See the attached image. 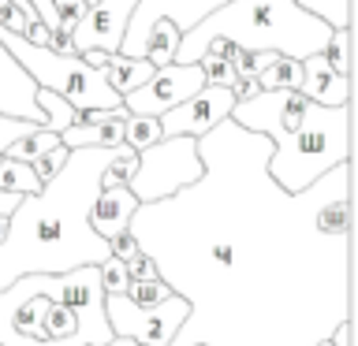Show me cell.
Returning a JSON list of instances; mask_svg holds the SVG:
<instances>
[{
  "label": "cell",
  "instance_id": "cell-30",
  "mask_svg": "<svg viewBox=\"0 0 358 346\" xmlns=\"http://www.w3.org/2000/svg\"><path fill=\"white\" fill-rule=\"evenodd\" d=\"M108 253H112V257H120V261L127 264L131 257H138L142 250H138V242H134V234H131V231H120V234H112V239H108Z\"/></svg>",
  "mask_w": 358,
  "mask_h": 346
},
{
  "label": "cell",
  "instance_id": "cell-20",
  "mask_svg": "<svg viewBox=\"0 0 358 346\" xmlns=\"http://www.w3.org/2000/svg\"><path fill=\"white\" fill-rule=\"evenodd\" d=\"M34 100H38V108L45 112V127L49 130H67L75 123V105L60 93H52V89H34Z\"/></svg>",
  "mask_w": 358,
  "mask_h": 346
},
{
  "label": "cell",
  "instance_id": "cell-31",
  "mask_svg": "<svg viewBox=\"0 0 358 346\" xmlns=\"http://www.w3.org/2000/svg\"><path fill=\"white\" fill-rule=\"evenodd\" d=\"M127 276L131 279H157V264L145 253H138V257H131V261H127Z\"/></svg>",
  "mask_w": 358,
  "mask_h": 346
},
{
  "label": "cell",
  "instance_id": "cell-34",
  "mask_svg": "<svg viewBox=\"0 0 358 346\" xmlns=\"http://www.w3.org/2000/svg\"><path fill=\"white\" fill-rule=\"evenodd\" d=\"M4 231H8V216H0V239H4Z\"/></svg>",
  "mask_w": 358,
  "mask_h": 346
},
{
  "label": "cell",
  "instance_id": "cell-13",
  "mask_svg": "<svg viewBox=\"0 0 358 346\" xmlns=\"http://www.w3.org/2000/svg\"><path fill=\"white\" fill-rule=\"evenodd\" d=\"M299 93L317 100V105H351V78L347 75H336L329 60L321 52H313L302 60V82H299Z\"/></svg>",
  "mask_w": 358,
  "mask_h": 346
},
{
  "label": "cell",
  "instance_id": "cell-15",
  "mask_svg": "<svg viewBox=\"0 0 358 346\" xmlns=\"http://www.w3.org/2000/svg\"><path fill=\"white\" fill-rule=\"evenodd\" d=\"M101 75L108 78V86L116 89V93H131V89H138L150 82V75L157 71V67L150 60H138V56H123V52H105V60H101L97 67Z\"/></svg>",
  "mask_w": 358,
  "mask_h": 346
},
{
  "label": "cell",
  "instance_id": "cell-3",
  "mask_svg": "<svg viewBox=\"0 0 358 346\" xmlns=\"http://www.w3.org/2000/svg\"><path fill=\"white\" fill-rule=\"evenodd\" d=\"M231 119L273 142L265 167L291 194L351 160V105L329 108L299 89H257L254 97L235 100Z\"/></svg>",
  "mask_w": 358,
  "mask_h": 346
},
{
  "label": "cell",
  "instance_id": "cell-10",
  "mask_svg": "<svg viewBox=\"0 0 358 346\" xmlns=\"http://www.w3.org/2000/svg\"><path fill=\"white\" fill-rule=\"evenodd\" d=\"M235 108V93L228 86H201L194 97L179 100L176 108H168L161 119V134L164 138H176V134H190V138H198V134L213 130L220 119H228Z\"/></svg>",
  "mask_w": 358,
  "mask_h": 346
},
{
  "label": "cell",
  "instance_id": "cell-33",
  "mask_svg": "<svg viewBox=\"0 0 358 346\" xmlns=\"http://www.w3.org/2000/svg\"><path fill=\"white\" fill-rule=\"evenodd\" d=\"M19 194H8V190H0V216H11L15 212V205H19Z\"/></svg>",
  "mask_w": 358,
  "mask_h": 346
},
{
  "label": "cell",
  "instance_id": "cell-16",
  "mask_svg": "<svg viewBox=\"0 0 358 346\" xmlns=\"http://www.w3.org/2000/svg\"><path fill=\"white\" fill-rule=\"evenodd\" d=\"M123 119H101V123H71L67 130H60V142L67 149H78V145H120L123 142Z\"/></svg>",
  "mask_w": 358,
  "mask_h": 346
},
{
  "label": "cell",
  "instance_id": "cell-22",
  "mask_svg": "<svg viewBox=\"0 0 358 346\" xmlns=\"http://www.w3.org/2000/svg\"><path fill=\"white\" fill-rule=\"evenodd\" d=\"M295 4L310 15H317L321 22H329L332 30L351 27V0H295Z\"/></svg>",
  "mask_w": 358,
  "mask_h": 346
},
{
  "label": "cell",
  "instance_id": "cell-9",
  "mask_svg": "<svg viewBox=\"0 0 358 346\" xmlns=\"http://www.w3.org/2000/svg\"><path fill=\"white\" fill-rule=\"evenodd\" d=\"M220 4H228V0H134V11L127 19V30H123L120 52L142 60V41H145V33H150V27L157 19H168L179 33H187V30H194L209 11H217Z\"/></svg>",
  "mask_w": 358,
  "mask_h": 346
},
{
  "label": "cell",
  "instance_id": "cell-21",
  "mask_svg": "<svg viewBox=\"0 0 358 346\" xmlns=\"http://www.w3.org/2000/svg\"><path fill=\"white\" fill-rule=\"evenodd\" d=\"M164 134H161V119L157 116H131L127 112V119H123V142L131 145L134 153L145 149V145H153V142H161Z\"/></svg>",
  "mask_w": 358,
  "mask_h": 346
},
{
  "label": "cell",
  "instance_id": "cell-23",
  "mask_svg": "<svg viewBox=\"0 0 358 346\" xmlns=\"http://www.w3.org/2000/svg\"><path fill=\"white\" fill-rule=\"evenodd\" d=\"M321 56L329 60V67L336 75L351 78V33L347 30H332L329 41H324V49H321Z\"/></svg>",
  "mask_w": 358,
  "mask_h": 346
},
{
  "label": "cell",
  "instance_id": "cell-27",
  "mask_svg": "<svg viewBox=\"0 0 358 346\" xmlns=\"http://www.w3.org/2000/svg\"><path fill=\"white\" fill-rule=\"evenodd\" d=\"M67 153H71V149H67V145L60 142V145H52V149H45V153H38V156H34V160H30V167L38 172V179L45 183V179H52V175L64 167Z\"/></svg>",
  "mask_w": 358,
  "mask_h": 346
},
{
  "label": "cell",
  "instance_id": "cell-35",
  "mask_svg": "<svg viewBox=\"0 0 358 346\" xmlns=\"http://www.w3.org/2000/svg\"><path fill=\"white\" fill-rule=\"evenodd\" d=\"M313 346H336L332 339H317V343H313Z\"/></svg>",
  "mask_w": 358,
  "mask_h": 346
},
{
  "label": "cell",
  "instance_id": "cell-24",
  "mask_svg": "<svg viewBox=\"0 0 358 346\" xmlns=\"http://www.w3.org/2000/svg\"><path fill=\"white\" fill-rule=\"evenodd\" d=\"M123 294H127V298L134 301V306L150 309V306H161V301H164L168 294H172V290H168V283H164L161 276H157V279H131Z\"/></svg>",
  "mask_w": 358,
  "mask_h": 346
},
{
  "label": "cell",
  "instance_id": "cell-6",
  "mask_svg": "<svg viewBox=\"0 0 358 346\" xmlns=\"http://www.w3.org/2000/svg\"><path fill=\"white\" fill-rule=\"evenodd\" d=\"M201 179V156H198V138L190 134H176V138H161L153 145L138 149V167L127 179V190L145 201L172 197L176 190H183Z\"/></svg>",
  "mask_w": 358,
  "mask_h": 346
},
{
  "label": "cell",
  "instance_id": "cell-32",
  "mask_svg": "<svg viewBox=\"0 0 358 346\" xmlns=\"http://www.w3.org/2000/svg\"><path fill=\"white\" fill-rule=\"evenodd\" d=\"M257 89H262V86H257V78H250V75H239V78L231 82V93H235V100H246V97H254Z\"/></svg>",
  "mask_w": 358,
  "mask_h": 346
},
{
  "label": "cell",
  "instance_id": "cell-14",
  "mask_svg": "<svg viewBox=\"0 0 358 346\" xmlns=\"http://www.w3.org/2000/svg\"><path fill=\"white\" fill-rule=\"evenodd\" d=\"M134 209H138V197H134L127 186H101L94 205H90V227L108 242L112 234L127 231Z\"/></svg>",
  "mask_w": 358,
  "mask_h": 346
},
{
  "label": "cell",
  "instance_id": "cell-28",
  "mask_svg": "<svg viewBox=\"0 0 358 346\" xmlns=\"http://www.w3.org/2000/svg\"><path fill=\"white\" fill-rule=\"evenodd\" d=\"M34 127H38L34 119H15V116H4V112H0V156H4V149H8L11 142L27 138Z\"/></svg>",
  "mask_w": 358,
  "mask_h": 346
},
{
  "label": "cell",
  "instance_id": "cell-18",
  "mask_svg": "<svg viewBox=\"0 0 358 346\" xmlns=\"http://www.w3.org/2000/svg\"><path fill=\"white\" fill-rule=\"evenodd\" d=\"M41 179L38 172L27 164V160H11V156H0V190H8V194H41Z\"/></svg>",
  "mask_w": 358,
  "mask_h": 346
},
{
  "label": "cell",
  "instance_id": "cell-26",
  "mask_svg": "<svg viewBox=\"0 0 358 346\" xmlns=\"http://www.w3.org/2000/svg\"><path fill=\"white\" fill-rule=\"evenodd\" d=\"M198 63H201V71H206V86H228L231 89V82L239 78V75H235V67L224 60V56H217V52H206Z\"/></svg>",
  "mask_w": 358,
  "mask_h": 346
},
{
  "label": "cell",
  "instance_id": "cell-7",
  "mask_svg": "<svg viewBox=\"0 0 358 346\" xmlns=\"http://www.w3.org/2000/svg\"><path fill=\"white\" fill-rule=\"evenodd\" d=\"M190 306L179 294H168L161 306H134L127 294H105V317L112 324V335L134 339L138 346H168L179 324L187 320Z\"/></svg>",
  "mask_w": 358,
  "mask_h": 346
},
{
  "label": "cell",
  "instance_id": "cell-25",
  "mask_svg": "<svg viewBox=\"0 0 358 346\" xmlns=\"http://www.w3.org/2000/svg\"><path fill=\"white\" fill-rule=\"evenodd\" d=\"M97 276H101V290H105V294H123V290H127V283H131L127 264H123L120 257H112V253L97 264Z\"/></svg>",
  "mask_w": 358,
  "mask_h": 346
},
{
  "label": "cell",
  "instance_id": "cell-12",
  "mask_svg": "<svg viewBox=\"0 0 358 346\" xmlns=\"http://www.w3.org/2000/svg\"><path fill=\"white\" fill-rule=\"evenodd\" d=\"M34 78L11 60V52L0 45V112L15 119H34L38 127H45V112L34 100Z\"/></svg>",
  "mask_w": 358,
  "mask_h": 346
},
{
  "label": "cell",
  "instance_id": "cell-5",
  "mask_svg": "<svg viewBox=\"0 0 358 346\" xmlns=\"http://www.w3.org/2000/svg\"><path fill=\"white\" fill-rule=\"evenodd\" d=\"M329 33V22L302 11L295 0H228L179 38L176 63H198L213 38L235 41L250 52H280L291 60H306L324 49Z\"/></svg>",
  "mask_w": 358,
  "mask_h": 346
},
{
  "label": "cell",
  "instance_id": "cell-8",
  "mask_svg": "<svg viewBox=\"0 0 358 346\" xmlns=\"http://www.w3.org/2000/svg\"><path fill=\"white\" fill-rule=\"evenodd\" d=\"M206 86V71L201 63H164L150 75V82L123 93V108L131 116H164L179 100L194 97Z\"/></svg>",
  "mask_w": 358,
  "mask_h": 346
},
{
  "label": "cell",
  "instance_id": "cell-4",
  "mask_svg": "<svg viewBox=\"0 0 358 346\" xmlns=\"http://www.w3.org/2000/svg\"><path fill=\"white\" fill-rule=\"evenodd\" d=\"M112 339L97 264L19 276L0 290V346H105Z\"/></svg>",
  "mask_w": 358,
  "mask_h": 346
},
{
  "label": "cell",
  "instance_id": "cell-29",
  "mask_svg": "<svg viewBox=\"0 0 358 346\" xmlns=\"http://www.w3.org/2000/svg\"><path fill=\"white\" fill-rule=\"evenodd\" d=\"M52 4H56V19H60L56 30H67V33H71V27L83 19V11L90 8L86 0H52Z\"/></svg>",
  "mask_w": 358,
  "mask_h": 346
},
{
  "label": "cell",
  "instance_id": "cell-11",
  "mask_svg": "<svg viewBox=\"0 0 358 346\" xmlns=\"http://www.w3.org/2000/svg\"><path fill=\"white\" fill-rule=\"evenodd\" d=\"M134 11V0H97L83 11V19L71 27V49L83 56L90 49L101 52H120L123 30Z\"/></svg>",
  "mask_w": 358,
  "mask_h": 346
},
{
  "label": "cell",
  "instance_id": "cell-2",
  "mask_svg": "<svg viewBox=\"0 0 358 346\" xmlns=\"http://www.w3.org/2000/svg\"><path fill=\"white\" fill-rule=\"evenodd\" d=\"M120 145H78L60 172L45 179L41 194L19 201L0 239V290L19 276H56L105 261L108 242L90 227V205Z\"/></svg>",
  "mask_w": 358,
  "mask_h": 346
},
{
  "label": "cell",
  "instance_id": "cell-19",
  "mask_svg": "<svg viewBox=\"0 0 358 346\" xmlns=\"http://www.w3.org/2000/svg\"><path fill=\"white\" fill-rule=\"evenodd\" d=\"M299 82H302V60H291V56H276L265 71H257L262 89H299Z\"/></svg>",
  "mask_w": 358,
  "mask_h": 346
},
{
  "label": "cell",
  "instance_id": "cell-1",
  "mask_svg": "<svg viewBox=\"0 0 358 346\" xmlns=\"http://www.w3.org/2000/svg\"><path fill=\"white\" fill-rule=\"evenodd\" d=\"M268 153L228 116L198 134V183L134 209L127 231L190 306L168 346H313L351 320V160L291 194Z\"/></svg>",
  "mask_w": 358,
  "mask_h": 346
},
{
  "label": "cell",
  "instance_id": "cell-17",
  "mask_svg": "<svg viewBox=\"0 0 358 346\" xmlns=\"http://www.w3.org/2000/svg\"><path fill=\"white\" fill-rule=\"evenodd\" d=\"M179 33L168 19H157L150 33H145L142 41V60H150L153 67H164V63H176V49H179Z\"/></svg>",
  "mask_w": 358,
  "mask_h": 346
}]
</instances>
